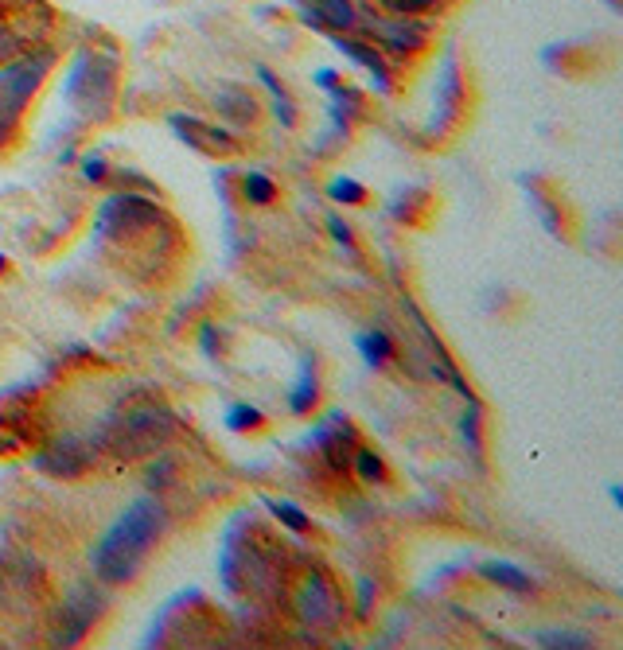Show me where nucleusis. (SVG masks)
Here are the masks:
<instances>
[{"mask_svg": "<svg viewBox=\"0 0 623 650\" xmlns=\"http://www.w3.org/2000/svg\"><path fill=\"white\" fill-rule=\"evenodd\" d=\"M316 398H320L316 362H312V355H304V359H300V378H296L293 394H289V409H293V413H312Z\"/></svg>", "mask_w": 623, "mask_h": 650, "instance_id": "f8f14e48", "label": "nucleus"}, {"mask_svg": "<svg viewBox=\"0 0 623 650\" xmlns=\"http://www.w3.org/2000/svg\"><path fill=\"white\" fill-rule=\"evenodd\" d=\"M113 63L110 55H94V51H82L78 63H74L71 78H67V98L78 102L82 113H94L102 117L113 102Z\"/></svg>", "mask_w": 623, "mask_h": 650, "instance_id": "20e7f679", "label": "nucleus"}, {"mask_svg": "<svg viewBox=\"0 0 623 650\" xmlns=\"http://www.w3.org/2000/svg\"><path fill=\"white\" fill-rule=\"evenodd\" d=\"M86 464H90V452L74 440H59L55 448L36 456V468L51 471V475H78V471H86Z\"/></svg>", "mask_w": 623, "mask_h": 650, "instance_id": "6e6552de", "label": "nucleus"}, {"mask_svg": "<svg viewBox=\"0 0 623 650\" xmlns=\"http://www.w3.org/2000/svg\"><path fill=\"white\" fill-rule=\"evenodd\" d=\"M460 106V74H456V55L444 59V74L437 78V98H433V109H440V121H433V129H444L448 117Z\"/></svg>", "mask_w": 623, "mask_h": 650, "instance_id": "9b49d317", "label": "nucleus"}, {"mask_svg": "<svg viewBox=\"0 0 623 650\" xmlns=\"http://www.w3.org/2000/svg\"><path fill=\"white\" fill-rule=\"evenodd\" d=\"M215 102H219V109L226 113V117H242V121H250V117L257 113L254 98H250L246 90H222Z\"/></svg>", "mask_w": 623, "mask_h": 650, "instance_id": "f3484780", "label": "nucleus"}, {"mask_svg": "<svg viewBox=\"0 0 623 650\" xmlns=\"http://www.w3.org/2000/svg\"><path fill=\"white\" fill-rule=\"evenodd\" d=\"M390 12H402V16H417V12H429L437 0H382Z\"/></svg>", "mask_w": 623, "mask_h": 650, "instance_id": "393cba45", "label": "nucleus"}, {"mask_svg": "<svg viewBox=\"0 0 623 650\" xmlns=\"http://www.w3.org/2000/svg\"><path fill=\"white\" fill-rule=\"evenodd\" d=\"M328 226H331V234H335V242H343V246H351V230H347V226H343L339 218L331 215V218H328Z\"/></svg>", "mask_w": 623, "mask_h": 650, "instance_id": "cd10ccee", "label": "nucleus"}, {"mask_svg": "<svg viewBox=\"0 0 623 650\" xmlns=\"http://www.w3.org/2000/svg\"><path fill=\"white\" fill-rule=\"evenodd\" d=\"M464 440H468V448L479 456L483 440H479V405H476V401H472V405H468V413H464Z\"/></svg>", "mask_w": 623, "mask_h": 650, "instance_id": "b1692460", "label": "nucleus"}, {"mask_svg": "<svg viewBox=\"0 0 623 650\" xmlns=\"http://www.w3.org/2000/svg\"><path fill=\"white\" fill-rule=\"evenodd\" d=\"M359 351H363V359L374 366V362H386L394 355V343H390V335H386L382 327H374V331H363V335H359Z\"/></svg>", "mask_w": 623, "mask_h": 650, "instance_id": "2eb2a0df", "label": "nucleus"}, {"mask_svg": "<svg viewBox=\"0 0 623 650\" xmlns=\"http://www.w3.org/2000/svg\"><path fill=\"white\" fill-rule=\"evenodd\" d=\"M363 28H367L370 36L378 39L386 51H398V55H405V51H421L425 39H429V24L417 20V16H402V12L363 20Z\"/></svg>", "mask_w": 623, "mask_h": 650, "instance_id": "39448f33", "label": "nucleus"}, {"mask_svg": "<svg viewBox=\"0 0 623 650\" xmlns=\"http://www.w3.org/2000/svg\"><path fill=\"white\" fill-rule=\"evenodd\" d=\"M328 195L335 203H363L367 199V191H363V183L347 180V176H339V180L328 183Z\"/></svg>", "mask_w": 623, "mask_h": 650, "instance_id": "412c9836", "label": "nucleus"}, {"mask_svg": "<svg viewBox=\"0 0 623 650\" xmlns=\"http://www.w3.org/2000/svg\"><path fill=\"white\" fill-rule=\"evenodd\" d=\"M98 604H102V600H98L90 588L74 592V600L63 608L67 627H59V639H55V643H78V639L90 631V623H94V615H98Z\"/></svg>", "mask_w": 623, "mask_h": 650, "instance_id": "0eeeda50", "label": "nucleus"}, {"mask_svg": "<svg viewBox=\"0 0 623 650\" xmlns=\"http://www.w3.org/2000/svg\"><path fill=\"white\" fill-rule=\"evenodd\" d=\"M355 456H359V475H363L367 483H378V479L386 475V468H382V460H378L374 452H367V448H359Z\"/></svg>", "mask_w": 623, "mask_h": 650, "instance_id": "5701e85b", "label": "nucleus"}, {"mask_svg": "<svg viewBox=\"0 0 623 650\" xmlns=\"http://www.w3.org/2000/svg\"><path fill=\"white\" fill-rule=\"evenodd\" d=\"M51 63H55L51 51H36V55H24L20 63H12V67L0 71V141L20 121L28 98L36 94V86L43 82V74L51 71Z\"/></svg>", "mask_w": 623, "mask_h": 650, "instance_id": "7ed1b4c3", "label": "nucleus"}, {"mask_svg": "<svg viewBox=\"0 0 623 650\" xmlns=\"http://www.w3.org/2000/svg\"><path fill=\"white\" fill-rule=\"evenodd\" d=\"M304 20L308 24H324L331 32H347L355 28V4L351 0H308L304 4Z\"/></svg>", "mask_w": 623, "mask_h": 650, "instance_id": "1a4fd4ad", "label": "nucleus"}, {"mask_svg": "<svg viewBox=\"0 0 623 650\" xmlns=\"http://www.w3.org/2000/svg\"><path fill=\"white\" fill-rule=\"evenodd\" d=\"M265 506H269V510H273V514H277V518H281L289 530H296V534H304V530L312 526V518H308L300 506L285 503V499H281V503H277V499H265Z\"/></svg>", "mask_w": 623, "mask_h": 650, "instance_id": "a211bd4d", "label": "nucleus"}, {"mask_svg": "<svg viewBox=\"0 0 623 650\" xmlns=\"http://www.w3.org/2000/svg\"><path fill=\"white\" fill-rule=\"evenodd\" d=\"M273 195H277V187H273L269 176H261V172H246V199H250L254 207H269Z\"/></svg>", "mask_w": 623, "mask_h": 650, "instance_id": "6ab92c4d", "label": "nucleus"}, {"mask_svg": "<svg viewBox=\"0 0 623 650\" xmlns=\"http://www.w3.org/2000/svg\"><path fill=\"white\" fill-rule=\"evenodd\" d=\"M160 530H164V506L156 503L152 495L129 503L117 514V522L102 534V542L94 545V553H90L94 573L106 580V584L133 580L137 569L145 565L152 542L160 538Z\"/></svg>", "mask_w": 623, "mask_h": 650, "instance_id": "f257e3e1", "label": "nucleus"}, {"mask_svg": "<svg viewBox=\"0 0 623 650\" xmlns=\"http://www.w3.org/2000/svg\"><path fill=\"white\" fill-rule=\"evenodd\" d=\"M226 425H230L234 433L257 429V425H261V409H257V405H230V413H226Z\"/></svg>", "mask_w": 623, "mask_h": 650, "instance_id": "aec40b11", "label": "nucleus"}, {"mask_svg": "<svg viewBox=\"0 0 623 650\" xmlns=\"http://www.w3.org/2000/svg\"><path fill=\"white\" fill-rule=\"evenodd\" d=\"M215 331H219L215 324H203V339H199L203 343V355H215Z\"/></svg>", "mask_w": 623, "mask_h": 650, "instance_id": "c85d7f7f", "label": "nucleus"}, {"mask_svg": "<svg viewBox=\"0 0 623 650\" xmlns=\"http://www.w3.org/2000/svg\"><path fill=\"white\" fill-rule=\"evenodd\" d=\"M257 78H261V82H265V90L273 94V102H277V117H281L285 125H293V121H296V113H293V98L285 94V86H281V82L273 78V71H269V67H257Z\"/></svg>", "mask_w": 623, "mask_h": 650, "instance_id": "dca6fc26", "label": "nucleus"}, {"mask_svg": "<svg viewBox=\"0 0 623 650\" xmlns=\"http://www.w3.org/2000/svg\"><path fill=\"white\" fill-rule=\"evenodd\" d=\"M370 596H374V580H359V615H370Z\"/></svg>", "mask_w": 623, "mask_h": 650, "instance_id": "bb28decb", "label": "nucleus"}, {"mask_svg": "<svg viewBox=\"0 0 623 650\" xmlns=\"http://www.w3.org/2000/svg\"><path fill=\"white\" fill-rule=\"evenodd\" d=\"M300 615L316 627H331L339 619V600L331 592V584L324 577H308L304 580V592H300Z\"/></svg>", "mask_w": 623, "mask_h": 650, "instance_id": "423d86ee", "label": "nucleus"}, {"mask_svg": "<svg viewBox=\"0 0 623 650\" xmlns=\"http://www.w3.org/2000/svg\"><path fill=\"white\" fill-rule=\"evenodd\" d=\"M0 265H4V253H0Z\"/></svg>", "mask_w": 623, "mask_h": 650, "instance_id": "c756f323", "label": "nucleus"}, {"mask_svg": "<svg viewBox=\"0 0 623 650\" xmlns=\"http://www.w3.org/2000/svg\"><path fill=\"white\" fill-rule=\"evenodd\" d=\"M172 125H176L180 133H195V137H203V141H195V145H203V148H219V152H230V148H234V137H230L226 129H211V125L187 121V117H172Z\"/></svg>", "mask_w": 623, "mask_h": 650, "instance_id": "4468645a", "label": "nucleus"}, {"mask_svg": "<svg viewBox=\"0 0 623 650\" xmlns=\"http://www.w3.org/2000/svg\"><path fill=\"white\" fill-rule=\"evenodd\" d=\"M82 176H86V180H102V176H106V160H102V156H86V160H82Z\"/></svg>", "mask_w": 623, "mask_h": 650, "instance_id": "a878e982", "label": "nucleus"}, {"mask_svg": "<svg viewBox=\"0 0 623 650\" xmlns=\"http://www.w3.org/2000/svg\"><path fill=\"white\" fill-rule=\"evenodd\" d=\"M483 577L503 584V588H514V592H530V588H534L530 573L518 569V565H511V561H487V565H483Z\"/></svg>", "mask_w": 623, "mask_h": 650, "instance_id": "ddd939ff", "label": "nucleus"}, {"mask_svg": "<svg viewBox=\"0 0 623 650\" xmlns=\"http://www.w3.org/2000/svg\"><path fill=\"white\" fill-rule=\"evenodd\" d=\"M335 47H339L347 59H355L363 71H370V78L378 82V90H382V94L390 90V67L382 63V55H378L370 43H359V39H343V36H339V39H335Z\"/></svg>", "mask_w": 623, "mask_h": 650, "instance_id": "9d476101", "label": "nucleus"}, {"mask_svg": "<svg viewBox=\"0 0 623 650\" xmlns=\"http://www.w3.org/2000/svg\"><path fill=\"white\" fill-rule=\"evenodd\" d=\"M172 433V413L164 405H129L125 413H113L102 425V444L117 456H148L156 448H164V440Z\"/></svg>", "mask_w": 623, "mask_h": 650, "instance_id": "f03ea898", "label": "nucleus"}, {"mask_svg": "<svg viewBox=\"0 0 623 650\" xmlns=\"http://www.w3.org/2000/svg\"><path fill=\"white\" fill-rule=\"evenodd\" d=\"M534 643H538V647H573V650L588 647L585 635H573V631H542Z\"/></svg>", "mask_w": 623, "mask_h": 650, "instance_id": "4be33fe9", "label": "nucleus"}]
</instances>
